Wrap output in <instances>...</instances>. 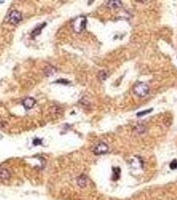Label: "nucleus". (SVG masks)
<instances>
[{
	"instance_id": "nucleus-1",
	"label": "nucleus",
	"mask_w": 177,
	"mask_h": 200,
	"mask_svg": "<svg viewBox=\"0 0 177 200\" xmlns=\"http://www.w3.org/2000/svg\"><path fill=\"white\" fill-rule=\"evenodd\" d=\"M149 86L143 82L137 83L133 87V92L138 97H143L147 96L149 92Z\"/></svg>"
},
{
	"instance_id": "nucleus-2",
	"label": "nucleus",
	"mask_w": 177,
	"mask_h": 200,
	"mask_svg": "<svg viewBox=\"0 0 177 200\" xmlns=\"http://www.w3.org/2000/svg\"><path fill=\"white\" fill-rule=\"evenodd\" d=\"M87 19L85 16H79L73 20L72 23L73 28L76 33H81L85 29Z\"/></svg>"
},
{
	"instance_id": "nucleus-3",
	"label": "nucleus",
	"mask_w": 177,
	"mask_h": 200,
	"mask_svg": "<svg viewBox=\"0 0 177 200\" xmlns=\"http://www.w3.org/2000/svg\"><path fill=\"white\" fill-rule=\"evenodd\" d=\"M22 13L17 11V10H13L9 15V22L13 24V25L18 23L22 20Z\"/></svg>"
},
{
	"instance_id": "nucleus-4",
	"label": "nucleus",
	"mask_w": 177,
	"mask_h": 200,
	"mask_svg": "<svg viewBox=\"0 0 177 200\" xmlns=\"http://www.w3.org/2000/svg\"><path fill=\"white\" fill-rule=\"evenodd\" d=\"M108 151H109L108 146L105 143L100 142L95 146L94 149V153L97 156L103 155V154H105L106 153L108 152Z\"/></svg>"
},
{
	"instance_id": "nucleus-5",
	"label": "nucleus",
	"mask_w": 177,
	"mask_h": 200,
	"mask_svg": "<svg viewBox=\"0 0 177 200\" xmlns=\"http://www.w3.org/2000/svg\"><path fill=\"white\" fill-rule=\"evenodd\" d=\"M36 103V101L33 97H27L23 100L22 105L26 110H30L33 107Z\"/></svg>"
},
{
	"instance_id": "nucleus-6",
	"label": "nucleus",
	"mask_w": 177,
	"mask_h": 200,
	"mask_svg": "<svg viewBox=\"0 0 177 200\" xmlns=\"http://www.w3.org/2000/svg\"><path fill=\"white\" fill-rule=\"evenodd\" d=\"M46 26V23H43V24H39V25H38L32 31V33H31V36L34 38L35 37L39 36V35H40V33H41V30H42L43 28Z\"/></svg>"
},
{
	"instance_id": "nucleus-7",
	"label": "nucleus",
	"mask_w": 177,
	"mask_h": 200,
	"mask_svg": "<svg viewBox=\"0 0 177 200\" xmlns=\"http://www.w3.org/2000/svg\"><path fill=\"white\" fill-rule=\"evenodd\" d=\"M87 181H88L87 177L85 175H81V176L77 179V181L79 186L82 188L87 186Z\"/></svg>"
},
{
	"instance_id": "nucleus-8",
	"label": "nucleus",
	"mask_w": 177,
	"mask_h": 200,
	"mask_svg": "<svg viewBox=\"0 0 177 200\" xmlns=\"http://www.w3.org/2000/svg\"><path fill=\"white\" fill-rule=\"evenodd\" d=\"M10 177V172L8 170L2 168L0 170V179L2 180H8Z\"/></svg>"
},
{
	"instance_id": "nucleus-9",
	"label": "nucleus",
	"mask_w": 177,
	"mask_h": 200,
	"mask_svg": "<svg viewBox=\"0 0 177 200\" xmlns=\"http://www.w3.org/2000/svg\"><path fill=\"white\" fill-rule=\"evenodd\" d=\"M113 177H112V180L113 181H117L119 180L121 176V169L120 167H113Z\"/></svg>"
},
{
	"instance_id": "nucleus-10",
	"label": "nucleus",
	"mask_w": 177,
	"mask_h": 200,
	"mask_svg": "<svg viewBox=\"0 0 177 200\" xmlns=\"http://www.w3.org/2000/svg\"><path fill=\"white\" fill-rule=\"evenodd\" d=\"M121 5H122V3H121V2L120 1H109L108 3H107V5H108L109 8L113 9L119 8L120 6H121Z\"/></svg>"
},
{
	"instance_id": "nucleus-11",
	"label": "nucleus",
	"mask_w": 177,
	"mask_h": 200,
	"mask_svg": "<svg viewBox=\"0 0 177 200\" xmlns=\"http://www.w3.org/2000/svg\"><path fill=\"white\" fill-rule=\"evenodd\" d=\"M169 167L171 170H175L177 169V160H173L171 163L169 164Z\"/></svg>"
},
{
	"instance_id": "nucleus-12",
	"label": "nucleus",
	"mask_w": 177,
	"mask_h": 200,
	"mask_svg": "<svg viewBox=\"0 0 177 200\" xmlns=\"http://www.w3.org/2000/svg\"><path fill=\"white\" fill-rule=\"evenodd\" d=\"M57 83H61V84H68L69 83V82L66 79H59L56 82Z\"/></svg>"
},
{
	"instance_id": "nucleus-13",
	"label": "nucleus",
	"mask_w": 177,
	"mask_h": 200,
	"mask_svg": "<svg viewBox=\"0 0 177 200\" xmlns=\"http://www.w3.org/2000/svg\"><path fill=\"white\" fill-rule=\"evenodd\" d=\"M151 110H147V111H141V112H140V113H138V114H137V115H138V116H143V115H146V114H148V113H149V112H151Z\"/></svg>"
},
{
	"instance_id": "nucleus-14",
	"label": "nucleus",
	"mask_w": 177,
	"mask_h": 200,
	"mask_svg": "<svg viewBox=\"0 0 177 200\" xmlns=\"http://www.w3.org/2000/svg\"><path fill=\"white\" fill-rule=\"evenodd\" d=\"M33 143H34V145H39V144H41V140H39V139H35L34 140V142H33Z\"/></svg>"
}]
</instances>
